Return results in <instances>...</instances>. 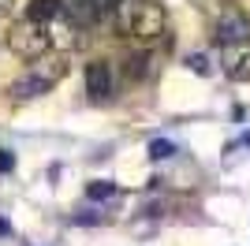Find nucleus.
<instances>
[{
	"label": "nucleus",
	"instance_id": "obj_1",
	"mask_svg": "<svg viewBox=\"0 0 250 246\" xmlns=\"http://www.w3.org/2000/svg\"><path fill=\"white\" fill-rule=\"evenodd\" d=\"M112 26L124 41L138 49H153L168 34V15L157 0H120L112 8Z\"/></svg>",
	"mask_w": 250,
	"mask_h": 246
},
{
	"label": "nucleus",
	"instance_id": "obj_2",
	"mask_svg": "<svg viewBox=\"0 0 250 246\" xmlns=\"http://www.w3.org/2000/svg\"><path fill=\"white\" fill-rule=\"evenodd\" d=\"M67 75V60L63 56H49L45 52L42 60H30V71L19 75V79L11 82V97L15 101H30V97H42V93H49L56 82Z\"/></svg>",
	"mask_w": 250,
	"mask_h": 246
},
{
	"label": "nucleus",
	"instance_id": "obj_3",
	"mask_svg": "<svg viewBox=\"0 0 250 246\" xmlns=\"http://www.w3.org/2000/svg\"><path fill=\"white\" fill-rule=\"evenodd\" d=\"M4 41H8L11 56H19V60H42L45 52H52V30H49V22L30 19V15H22V19L4 34Z\"/></svg>",
	"mask_w": 250,
	"mask_h": 246
},
{
	"label": "nucleus",
	"instance_id": "obj_4",
	"mask_svg": "<svg viewBox=\"0 0 250 246\" xmlns=\"http://www.w3.org/2000/svg\"><path fill=\"white\" fill-rule=\"evenodd\" d=\"M220 67L231 82H250V41L220 45Z\"/></svg>",
	"mask_w": 250,
	"mask_h": 246
},
{
	"label": "nucleus",
	"instance_id": "obj_5",
	"mask_svg": "<svg viewBox=\"0 0 250 246\" xmlns=\"http://www.w3.org/2000/svg\"><path fill=\"white\" fill-rule=\"evenodd\" d=\"M112 63L108 60H90L86 63V93L94 97V101H104V97H112Z\"/></svg>",
	"mask_w": 250,
	"mask_h": 246
},
{
	"label": "nucleus",
	"instance_id": "obj_6",
	"mask_svg": "<svg viewBox=\"0 0 250 246\" xmlns=\"http://www.w3.org/2000/svg\"><path fill=\"white\" fill-rule=\"evenodd\" d=\"M217 41H220V45H228V41H250V19L243 15L239 8L220 11V19H217Z\"/></svg>",
	"mask_w": 250,
	"mask_h": 246
},
{
	"label": "nucleus",
	"instance_id": "obj_7",
	"mask_svg": "<svg viewBox=\"0 0 250 246\" xmlns=\"http://www.w3.org/2000/svg\"><path fill=\"white\" fill-rule=\"evenodd\" d=\"M60 11H63V0H30V4H26V15H30V19H42V22L56 19Z\"/></svg>",
	"mask_w": 250,
	"mask_h": 246
},
{
	"label": "nucleus",
	"instance_id": "obj_8",
	"mask_svg": "<svg viewBox=\"0 0 250 246\" xmlns=\"http://www.w3.org/2000/svg\"><path fill=\"white\" fill-rule=\"evenodd\" d=\"M86 194L94 198V202H101V198L116 194V186H112V183H101V179H97V183H90V186H86Z\"/></svg>",
	"mask_w": 250,
	"mask_h": 246
},
{
	"label": "nucleus",
	"instance_id": "obj_9",
	"mask_svg": "<svg viewBox=\"0 0 250 246\" xmlns=\"http://www.w3.org/2000/svg\"><path fill=\"white\" fill-rule=\"evenodd\" d=\"M149 157H153V161H165V157H172V142H153V145H149Z\"/></svg>",
	"mask_w": 250,
	"mask_h": 246
},
{
	"label": "nucleus",
	"instance_id": "obj_10",
	"mask_svg": "<svg viewBox=\"0 0 250 246\" xmlns=\"http://www.w3.org/2000/svg\"><path fill=\"white\" fill-rule=\"evenodd\" d=\"M138 75H146V56H135V60H131V79H138Z\"/></svg>",
	"mask_w": 250,
	"mask_h": 246
},
{
	"label": "nucleus",
	"instance_id": "obj_11",
	"mask_svg": "<svg viewBox=\"0 0 250 246\" xmlns=\"http://www.w3.org/2000/svg\"><path fill=\"white\" fill-rule=\"evenodd\" d=\"M11 168H15V157L8 149H0V172H11Z\"/></svg>",
	"mask_w": 250,
	"mask_h": 246
},
{
	"label": "nucleus",
	"instance_id": "obj_12",
	"mask_svg": "<svg viewBox=\"0 0 250 246\" xmlns=\"http://www.w3.org/2000/svg\"><path fill=\"white\" fill-rule=\"evenodd\" d=\"M11 8H15V0H0V15H8Z\"/></svg>",
	"mask_w": 250,
	"mask_h": 246
},
{
	"label": "nucleus",
	"instance_id": "obj_13",
	"mask_svg": "<svg viewBox=\"0 0 250 246\" xmlns=\"http://www.w3.org/2000/svg\"><path fill=\"white\" fill-rule=\"evenodd\" d=\"M8 231H11V227H8V224H4V220H0V235H8Z\"/></svg>",
	"mask_w": 250,
	"mask_h": 246
}]
</instances>
